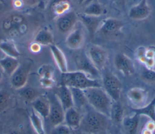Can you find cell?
<instances>
[{
    "instance_id": "cb8c5ba5",
    "label": "cell",
    "mask_w": 155,
    "mask_h": 134,
    "mask_svg": "<svg viewBox=\"0 0 155 134\" xmlns=\"http://www.w3.org/2000/svg\"><path fill=\"white\" fill-rule=\"evenodd\" d=\"M19 65V62L17 58L6 56L0 59V65L4 71L11 76L16 70Z\"/></svg>"
},
{
    "instance_id": "9c48e42d",
    "label": "cell",
    "mask_w": 155,
    "mask_h": 134,
    "mask_svg": "<svg viewBox=\"0 0 155 134\" xmlns=\"http://www.w3.org/2000/svg\"><path fill=\"white\" fill-rule=\"evenodd\" d=\"M75 64L79 71L85 73L87 76L93 79L99 76V70L93 64L87 55L81 53L75 58Z\"/></svg>"
},
{
    "instance_id": "e0dca14e",
    "label": "cell",
    "mask_w": 155,
    "mask_h": 134,
    "mask_svg": "<svg viewBox=\"0 0 155 134\" xmlns=\"http://www.w3.org/2000/svg\"><path fill=\"white\" fill-rule=\"evenodd\" d=\"M82 115L80 112L74 107H71L64 112V122L71 129H76L79 127Z\"/></svg>"
},
{
    "instance_id": "ba28073f",
    "label": "cell",
    "mask_w": 155,
    "mask_h": 134,
    "mask_svg": "<svg viewBox=\"0 0 155 134\" xmlns=\"http://www.w3.org/2000/svg\"><path fill=\"white\" fill-rule=\"evenodd\" d=\"M50 104V109L48 118L50 122L54 126H57L64 121V110L58 99L57 96L54 95L48 98Z\"/></svg>"
},
{
    "instance_id": "83f0119b",
    "label": "cell",
    "mask_w": 155,
    "mask_h": 134,
    "mask_svg": "<svg viewBox=\"0 0 155 134\" xmlns=\"http://www.w3.org/2000/svg\"><path fill=\"white\" fill-rule=\"evenodd\" d=\"M70 4L67 0H55L50 5V10L56 16H61L68 12Z\"/></svg>"
},
{
    "instance_id": "e575fe53",
    "label": "cell",
    "mask_w": 155,
    "mask_h": 134,
    "mask_svg": "<svg viewBox=\"0 0 155 134\" xmlns=\"http://www.w3.org/2000/svg\"><path fill=\"white\" fill-rule=\"evenodd\" d=\"M143 64L146 66L145 67L153 69L155 65V58H146V60Z\"/></svg>"
},
{
    "instance_id": "d590c367",
    "label": "cell",
    "mask_w": 155,
    "mask_h": 134,
    "mask_svg": "<svg viewBox=\"0 0 155 134\" xmlns=\"http://www.w3.org/2000/svg\"><path fill=\"white\" fill-rule=\"evenodd\" d=\"M30 50L33 53H38L41 50V45L38 43L34 42L30 45Z\"/></svg>"
},
{
    "instance_id": "484cf974",
    "label": "cell",
    "mask_w": 155,
    "mask_h": 134,
    "mask_svg": "<svg viewBox=\"0 0 155 134\" xmlns=\"http://www.w3.org/2000/svg\"><path fill=\"white\" fill-rule=\"evenodd\" d=\"M54 39L52 33L47 28L41 29L36 35L34 42L40 45H50L53 44Z\"/></svg>"
},
{
    "instance_id": "4fadbf2b",
    "label": "cell",
    "mask_w": 155,
    "mask_h": 134,
    "mask_svg": "<svg viewBox=\"0 0 155 134\" xmlns=\"http://www.w3.org/2000/svg\"><path fill=\"white\" fill-rule=\"evenodd\" d=\"M77 15L73 12H68L59 16L56 24L59 31L62 33L71 32L77 21Z\"/></svg>"
},
{
    "instance_id": "7402d4cb",
    "label": "cell",
    "mask_w": 155,
    "mask_h": 134,
    "mask_svg": "<svg viewBox=\"0 0 155 134\" xmlns=\"http://www.w3.org/2000/svg\"><path fill=\"white\" fill-rule=\"evenodd\" d=\"M81 19L84 26L91 34H94L97 32L102 22L100 16H94L82 14L81 15Z\"/></svg>"
},
{
    "instance_id": "ab89813d",
    "label": "cell",
    "mask_w": 155,
    "mask_h": 134,
    "mask_svg": "<svg viewBox=\"0 0 155 134\" xmlns=\"http://www.w3.org/2000/svg\"><path fill=\"white\" fill-rule=\"evenodd\" d=\"M9 134H23V133H22V132H21L20 131L15 130L11 131V132L9 133Z\"/></svg>"
},
{
    "instance_id": "5bb4252c",
    "label": "cell",
    "mask_w": 155,
    "mask_h": 134,
    "mask_svg": "<svg viewBox=\"0 0 155 134\" xmlns=\"http://www.w3.org/2000/svg\"><path fill=\"white\" fill-rule=\"evenodd\" d=\"M85 40L83 31L80 28L72 30L67 36L65 43L67 46L73 50L80 49L84 44Z\"/></svg>"
},
{
    "instance_id": "30bf717a",
    "label": "cell",
    "mask_w": 155,
    "mask_h": 134,
    "mask_svg": "<svg viewBox=\"0 0 155 134\" xmlns=\"http://www.w3.org/2000/svg\"><path fill=\"white\" fill-rule=\"evenodd\" d=\"M116 69L125 76H131L135 72L134 65L131 59L124 53H117L114 58Z\"/></svg>"
},
{
    "instance_id": "9a60e30c",
    "label": "cell",
    "mask_w": 155,
    "mask_h": 134,
    "mask_svg": "<svg viewBox=\"0 0 155 134\" xmlns=\"http://www.w3.org/2000/svg\"><path fill=\"white\" fill-rule=\"evenodd\" d=\"M150 13V8L147 4V0H140L139 4L130 8L128 16L134 20H140L147 18Z\"/></svg>"
},
{
    "instance_id": "5b68a950",
    "label": "cell",
    "mask_w": 155,
    "mask_h": 134,
    "mask_svg": "<svg viewBox=\"0 0 155 134\" xmlns=\"http://www.w3.org/2000/svg\"><path fill=\"white\" fill-rule=\"evenodd\" d=\"M104 90L113 101H119L122 92V83L117 77L111 72L106 71L102 76Z\"/></svg>"
},
{
    "instance_id": "f546056e",
    "label": "cell",
    "mask_w": 155,
    "mask_h": 134,
    "mask_svg": "<svg viewBox=\"0 0 155 134\" xmlns=\"http://www.w3.org/2000/svg\"><path fill=\"white\" fill-rule=\"evenodd\" d=\"M104 10L105 9H104L101 4L97 2H93L88 4L84 10V14L90 16H100L104 13Z\"/></svg>"
},
{
    "instance_id": "44dd1931",
    "label": "cell",
    "mask_w": 155,
    "mask_h": 134,
    "mask_svg": "<svg viewBox=\"0 0 155 134\" xmlns=\"http://www.w3.org/2000/svg\"><path fill=\"white\" fill-rule=\"evenodd\" d=\"M69 88L71 93L73 107L76 109L80 112L81 110L88 106L83 90L73 87Z\"/></svg>"
},
{
    "instance_id": "d4e9b609",
    "label": "cell",
    "mask_w": 155,
    "mask_h": 134,
    "mask_svg": "<svg viewBox=\"0 0 155 134\" xmlns=\"http://www.w3.org/2000/svg\"><path fill=\"white\" fill-rule=\"evenodd\" d=\"M133 112L140 116H147L151 121L155 122V98L143 107L133 109Z\"/></svg>"
},
{
    "instance_id": "8992f818",
    "label": "cell",
    "mask_w": 155,
    "mask_h": 134,
    "mask_svg": "<svg viewBox=\"0 0 155 134\" xmlns=\"http://www.w3.org/2000/svg\"><path fill=\"white\" fill-rule=\"evenodd\" d=\"M31 67V63L29 61L19 64L18 68L10 76V83L13 88L21 89L25 86Z\"/></svg>"
},
{
    "instance_id": "b9f144b4",
    "label": "cell",
    "mask_w": 155,
    "mask_h": 134,
    "mask_svg": "<svg viewBox=\"0 0 155 134\" xmlns=\"http://www.w3.org/2000/svg\"><path fill=\"white\" fill-rule=\"evenodd\" d=\"M93 1H94V0H85V1L84 2V3H83V4H88L91 3V2H92Z\"/></svg>"
},
{
    "instance_id": "3957f363",
    "label": "cell",
    "mask_w": 155,
    "mask_h": 134,
    "mask_svg": "<svg viewBox=\"0 0 155 134\" xmlns=\"http://www.w3.org/2000/svg\"><path fill=\"white\" fill-rule=\"evenodd\" d=\"M61 84L68 87L82 90L92 87H101V84L97 79H93L81 71L67 72L62 73Z\"/></svg>"
},
{
    "instance_id": "f35d334b",
    "label": "cell",
    "mask_w": 155,
    "mask_h": 134,
    "mask_svg": "<svg viewBox=\"0 0 155 134\" xmlns=\"http://www.w3.org/2000/svg\"><path fill=\"white\" fill-rule=\"evenodd\" d=\"M114 2L116 3L117 4L119 5H123L124 4V1L125 0H112Z\"/></svg>"
},
{
    "instance_id": "f1b7e54d",
    "label": "cell",
    "mask_w": 155,
    "mask_h": 134,
    "mask_svg": "<svg viewBox=\"0 0 155 134\" xmlns=\"http://www.w3.org/2000/svg\"><path fill=\"white\" fill-rule=\"evenodd\" d=\"M30 120L33 130L36 134H45L42 117L33 110L30 115Z\"/></svg>"
},
{
    "instance_id": "74e56055",
    "label": "cell",
    "mask_w": 155,
    "mask_h": 134,
    "mask_svg": "<svg viewBox=\"0 0 155 134\" xmlns=\"http://www.w3.org/2000/svg\"><path fill=\"white\" fill-rule=\"evenodd\" d=\"M145 129L153 132L155 130V122L153 121H150L149 122H148L145 126Z\"/></svg>"
},
{
    "instance_id": "8fae6325",
    "label": "cell",
    "mask_w": 155,
    "mask_h": 134,
    "mask_svg": "<svg viewBox=\"0 0 155 134\" xmlns=\"http://www.w3.org/2000/svg\"><path fill=\"white\" fill-rule=\"evenodd\" d=\"M123 26V22L120 20L114 18H107L102 21L97 32L104 35H115L120 32Z\"/></svg>"
},
{
    "instance_id": "d6a6232c",
    "label": "cell",
    "mask_w": 155,
    "mask_h": 134,
    "mask_svg": "<svg viewBox=\"0 0 155 134\" xmlns=\"http://www.w3.org/2000/svg\"><path fill=\"white\" fill-rule=\"evenodd\" d=\"M10 101V95L7 91L0 90V112L4 111Z\"/></svg>"
},
{
    "instance_id": "836d02e7",
    "label": "cell",
    "mask_w": 155,
    "mask_h": 134,
    "mask_svg": "<svg viewBox=\"0 0 155 134\" xmlns=\"http://www.w3.org/2000/svg\"><path fill=\"white\" fill-rule=\"evenodd\" d=\"M50 134H71V129L65 124L54 126Z\"/></svg>"
},
{
    "instance_id": "f6af8a7d",
    "label": "cell",
    "mask_w": 155,
    "mask_h": 134,
    "mask_svg": "<svg viewBox=\"0 0 155 134\" xmlns=\"http://www.w3.org/2000/svg\"><path fill=\"white\" fill-rule=\"evenodd\" d=\"M102 134H107V133H102Z\"/></svg>"
},
{
    "instance_id": "8d00e7d4",
    "label": "cell",
    "mask_w": 155,
    "mask_h": 134,
    "mask_svg": "<svg viewBox=\"0 0 155 134\" xmlns=\"http://www.w3.org/2000/svg\"><path fill=\"white\" fill-rule=\"evenodd\" d=\"M145 56L147 58H155V51L152 49H146Z\"/></svg>"
},
{
    "instance_id": "ffe728a7",
    "label": "cell",
    "mask_w": 155,
    "mask_h": 134,
    "mask_svg": "<svg viewBox=\"0 0 155 134\" xmlns=\"http://www.w3.org/2000/svg\"><path fill=\"white\" fill-rule=\"evenodd\" d=\"M33 110L42 118H46L48 116L50 104L48 99L38 96L31 102Z\"/></svg>"
},
{
    "instance_id": "ee69618b",
    "label": "cell",
    "mask_w": 155,
    "mask_h": 134,
    "mask_svg": "<svg viewBox=\"0 0 155 134\" xmlns=\"http://www.w3.org/2000/svg\"><path fill=\"white\" fill-rule=\"evenodd\" d=\"M2 73L0 72V81H1V79H2Z\"/></svg>"
},
{
    "instance_id": "2e32d148",
    "label": "cell",
    "mask_w": 155,
    "mask_h": 134,
    "mask_svg": "<svg viewBox=\"0 0 155 134\" xmlns=\"http://www.w3.org/2000/svg\"><path fill=\"white\" fill-rule=\"evenodd\" d=\"M55 95L61 102L64 111L73 107L71 93L68 87L61 84L58 88Z\"/></svg>"
},
{
    "instance_id": "7a4b0ae2",
    "label": "cell",
    "mask_w": 155,
    "mask_h": 134,
    "mask_svg": "<svg viewBox=\"0 0 155 134\" xmlns=\"http://www.w3.org/2000/svg\"><path fill=\"white\" fill-rule=\"evenodd\" d=\"M83 90L88 106L109 117L113 100L104 89L101 87H92Z\"/></svg>"
},
{
    "instance_id": "4316f807",
    "label": "cell",
    "mask_w": 155,
    "mask_h": 134,
    "mask_svg": "<svg viewBox=\"0 0 155 134\" xmlns=\"http://www.w3.org/2000/svg\"><path fill=\"white\" fill-rule=\"evenodd\" d=\"M0 50L6 56L18 58L20 56L21 53L18 50L16 44L11 40H5L0 43Z\"/></svg>"
},
{
    "instance_id": "6da1fadb",
    "label": "cell",
    "mask_w": 155,
    "mask_h": 134,
    "mask_svg": "<svg viewBox=\"0 0 155 134\" xmlns=\"http://www.w3.org/2000/svg\"><path fill=\"white\" fill-rule=\"evenodd\" d=\"M83 116L79 126L80 129L87 134H102L106 133L110 119L108 116L101 113L90 106Z\"/></svg>"
},
{
    "instance_id": "d6986e66",
    "label": "cell",
    "mask_w": 155,
    "mask_h": 134,
    "mask_svg": "<svg viewBox=\"0 0 155 134\" xmlns=\"http://www.w3.org/2000/svg\"><path fill=\"white\" fill-rule=\"evenodd\" d=\"M53 59L61 73L68 72L66 58L62 50L54 44L49 45Z\"/></svg>"
},
{
    "instance_id": "4dcf8cb0",
    "label": "cell",
    "mask_w": 155,
    "mask_h": 134,
    "mask_svg": "<svg viewBox=\"0 0 155 134\" xmlns=\"http://www.w3.org/2000/svg\"><path fill=\"white\" fill-rule=\"evenodd\" d=\"M21 89L20 92V95L25 100L28 101H33L37 97H38L37 91L31 87H24Z\"/></svg>"
},
{
    "instance_id": "ac0fdd59",
    "label": "cell",
    "mask_w": 155,
    "mask_h": 134,
    "mask_svg": "<svg viewBox=\"0 0 155 134\" xmlns=\"http://www.w3.org/2000/svg\"><path fill=\"white\" fill-rule=\"evenodd\" d=\"M140 115L134 113L127 116H124L122 122V129L125 134H135L139 122Z\"/></svg>"
},
{
    "instance_id": "277c9868",
    "label": "cell",
    "mask_w": 155,
    "mask_h": 134,
    "mask_svg": "<svg viewBox=\"0 0 155 134\" xmlns=\"http://www.w3.org/2000/svg\"><path fill=\"white\" fill-rule=\"evenodd\" d=\"M2 28L12 38H19L27 33L28 25L24 16L19 13H13L7 17L2 22Z\"/></svg>"
},
{
    "instance_id": "60d3db41",
    "label": "cell",
    "mask_w": 155,
    "mask_h": 134,
    "mask_svg": "<svg viewBox=\"0 0 155 134\" xmlns=\"http://www.w3.org/2000/svg\"><path fill=\"white\" fill-rule=\"evenodd\" d=\"M143 134H153V132H151V131H150V130L145 128V129L143 130Z\"/></svg>"
},
{
    "instance_id": "1f68e13d",
    "label": "cell",
    "mask_w": 155,
    "mask_h": 134,
    "mask_svg": "<svg viewBox=\"0 0 155 134\" xmlns=\"http://www.w3.org/2000/svg\"><path fill=\"white\" fill-rule=\"evenodd\" d=\"M142 78L148 82H155V70L145 68L141 73Z\"/></svg>"
},
{
    "instance_id": "52a82bcc",
    "label": "cell",
    "mask_w": 155,
    "mask_h": 134,
    "mask_svg": "<svg viewBox=\"0 0 155 134\" xmlns=\"http://www.w3.org/2000/svg\"><path fill=\"white\" fill-rule=\"evenodd\" d=\"M87 55L99 71L104 68L108 57L107 53L104 49L97 45H91L88 47Z\"/></svg>"
},
{
    "instance_id": "7bdbcfd3",
    "label": "cell",
    "mask_w": 155,
    "mask_h": 134,
    "mask_svg": "<svg viewBox=\"0 0 155 134\" xmlns=\"http://www.w3.org/2000/svg\"><path fill=\"white\" fill-rule=\"evenodd\" d=\"M79 1V4H82L84 3V2L85 1V0H78Z\"/></svg>"
},
{
    "instance_id": "603a6c76",
    "label": "cell",
    "mask_w": 155,
    "mask_h": 134,
    "mask_svg": "<svg viewBox=\"0 0 155 134\" xmlns=\"http://www.w3.org/2000/svg\"><path fill=\"white\" fill-rule=\"evenodd\" d=\"M124 109L119 101H113L111 106L109 118L115 123H121L124 118Z\"/></svg>"
},
{
    "instance_id": "7c38bea8",
    "label": "cell",
    "mask_w": 155,
    "mask_h": 134,
    "mask_svg": "<svg viewBox=\"0 0 155 134\" xmlns=\"http://www.w3.org/2000/svg\"><path fill=\"white\" fill-rule=\"evenodd\" d=\"M127 98L135 108H139L146 105L148 100L147 92L139 87H134L128 90L127 92Z\"/></svg>"
}]
</instances>
